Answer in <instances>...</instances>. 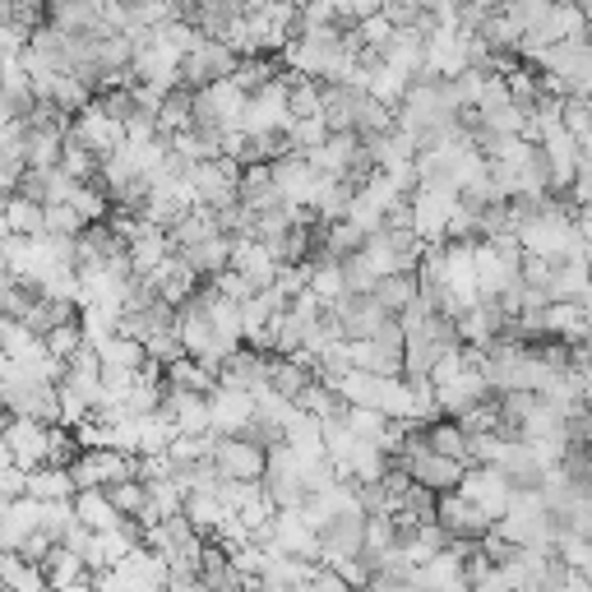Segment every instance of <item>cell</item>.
Here are the masks:
<instances>
[{
	"label": "cell",
	"mask_w": 592,
	"mask_h": 592,
	"mask_svg": "<svg viewBox=\"0 0 592 592\" xmlns=\"http://www.w3.org/2000/svg\"><path fill=\"white\" fill-rule=\"evenodd\" d=\"M125 5H139V0H125Z\"/></svg>",
	"instance_id": "obj_60"
},
{
	"label": "cell",
	"mask_w": 592,
	"mask_h": 592,
	"mask_svg": "<svg viewBox=\"0 0 592 592\" xmlns=\"http://www.w3.org/2000/svg\"><path fill=\"white\" fill-rule=\"evenodd\" d=\"M194 121H190V93L186 89H171V93H163V102H158V135H186Z\"/></svg>",
	"instance_id": "obj_39"
},
{
	"label": "cell",
	"mask_w": 592,
	"mask_h": 592,
	"mask_svg": "<svg viewBox=\"0 0 592 592\" xmlns=\"http://www.w3.org/2000/svg\"><path fill=\"white\" fill-rule=\"evenodd\" d=\"M311 380H315V376H311V366H301L297 357H269V389L282 393L288 403H292Z\"/></svg>",
	"instance_id": "obj_35"
},
{
	"label": "cell",
	"mask_w": 592,
	"mask_h": 592,
	"mask_svg": "<svg viewBox=\"0 0 592 592\" xmlns=\"http://www.w3.org/2000/svg\"><path fill=\"white\" fill-rule=\"evenodd\" d=\"M380 65L384 70H393L399 79H422L426 70V37L416 33V29H393V37L384 42V52H380Z\"/></svg>",
	"instance_id": "obj_12"
},
{
	"label": "cell",
	"mask_w": 592,
	"mask_h": 592,
	"mask_svg": "<svg viewBox=\"0 0 592 592\" xmlns=\"http://www.w3.org/2000/svg\"><path fill=\"white\" fill-rule=\"evenodd\" d=\"M454 334H458V347H487L504 334V315H500V305L495 301H477V305H468L463 315L454 320Z\"/></svg>",
	"instance_id": "obj_16"
},
{
	"label": "cell",
	"mask_w": 592,
	"mask_h": 592,
	"mask_svg": "<svg viewBox=\"0 0 592 592\" xmlns=\"http://www.w3.org/2000/svg\"><path fill=\"white\" fill-rule=\"evenodd\" d=\"M0 588H10V592H52L47 579H42V569L29 565L24 556H14V551H0Z\"/></svg>",
	"instance_id": "obj_30"
},
{
	"label": "cell",
	"mask_w": 592,
	"mask_h": 592,
	"mask_svg": "<svg viewBox=\"0 0 592 592\" xmlns=\"http://www.w3.org/2000/svg\"><path fill=\"white\" fill-rule=\"evenodd\" d=\"M5 236H42V204L5 194Z\"/></svg>",
	"instance_id": "obj_38"
},
{
	"label": "cell",
	"mask_w": 592,
	"mask_h": 592,
	"mask_svg": "<svg viewBox=\"0 0 592 592\" xmlns=\"http://www.w3.org/2000/svg\"><path fill=\"white\" fill-rule=\"evenodd\" d=\"M107 491V500H112V510L121 514V518H139V510H144V481H116V487H102Z\"/></svg>",
	"instance_id": "obj_51"
},
{
	"label": "cell",
	"mask_w": 592,
	"mask_h": 592,
	"mask_svg": "<svg viewBox=\"0 0 592 592\" xmlns=\"http://www.w3.org/2000/svg\"><path fill=\"white\" fill-rule=\"evenodd\" d=\"M42 347H47V357L52 361H70L79 347H83V334H79V324H60V328H52V334H42Z\"/></svg>",
	"instance_id": "obj_50"
},
{
	"label": "cell",
	"mask_w": 592,
	"mask_h": 592,
	"mask_svg": "<svg viewBox=\"0 0 592 592\" xmlns=\"http://www.w3.org/2000/svg\"><path fill=\"white\" fill-rule=\"evenodd\" d=\"M487 399H495L491 393V380H487V370H472V366H463L458 376L449 380V384H440L435 389V412L440 416H463L468 407H477V403H487Z\"/></svg>",
	"instance_id": "obj_5"
},
{
	"label": "cell",
	"mask_w": 592,
	"mask_h": 592,
	"mask_svg": "<svg viewBox=\"0 0 592 592\" xmlns=\"http://www.w3.org/2000/svg\"><path fill=\"white\" fill-rule=\"evenodd\" d=\"M269 177H273V190H278V200L288 204V209H305V204H311V186H315V171H311V163H305L301 153H288V158L269 163Z\"/></svg>",
	"instance_id": "obj_14"
},
{
	"label": "cell",
	"mask_w": 592,
	"mask_h": 592,
	"mask_svg": "<svg viewBox=\"0 0 592 592\" xmlns=\"http://www.w3.org/2000/svg\"><path fill=\"white\" fill-rule=\"evenodd\" d=\"M171 435H177V426H171V416H167V412H148V416H139V458L163 454V449L171 445Z\"/></svg>",
	"instance_id": "obj_45"
},
{
	"label": "cell",
	"mask_w": 592,
	"mask_h": 592,
	"mask_svg": "<svg viewBox=\"0 0 592 592\" xmlns=\"http://www.w3.org/2000/svg\"><path fill=\"white\" fill-rule=\"evenodd\" d=\"M181 259H186V269L194 273V278H217L227 269V259H232V236H209V241H200V246H190V250H177Z\"/></svg>",
	"instance_id": "obj_24"
},
{
	"label": "cell",
	"mask_w": 592,
	"mask_h": 592,
	"mask_svg": "<svg viewBox=\"0 0 592 592\" xmlns=\"http://www.w3.org/2000/svg\"><path fill=\"white\" fill-rule=\"evenodd\" d=\"M541 338L556 343H588V305L583 301H546L537 311Z\"/></svg>",
	"instance_id": "obj_13"
},
{
	"label": "cell",
	"mask_w": 592,
	"mask_h": 592,
	"mask_svg": "<svg viewBox=\"0 0 592 592\" xmlns=\"http://www.w3.org/2000/svg\"><path fill=\"white\" fill-rule=\"evenodd\" d=\"M70 139H79L83 148L93 153V158L102 163L107 153H116L121 144H125V135H121V121H112L107 112H98V102H89L79 116H70V130H65Z\"/></svg>",
	"instance_id": "obj_6"
},
{
	"label": "cell",
	"mask_w": 592,
	"mask_h": 592,
	"mask_svg": "<svg viewBox=\"0 0 592 592\" xmlns=\"http://www.w3.org/2000/svg\"><path fill=\"white\" fill-rule=\"evenodd\" d=\"M422 440H426L431 454L458 458V463H463V454H468V435L458 431V422H449V416H435L431 426H422Z\"/></svg>",
	"instance_id": "obj_34"
},
{
	"label": "cell",
	"mask_w": 592,
	"mask_h": 592,
	"mask_svg": "<svg viewBox=\"0 0 592 592\" xmlns=\"http://www.w3.org/2000/svg\"><path fill=\"white\" fill-rule=\"evenodd\" d=\"M93 353H98L102 370H139L144 366V343L121 338V334H112L102 347H93Z\"/></svg>",
	"instance_id": "obj_37"
},
{
	"label": "cell",
	"mask_w": 592,
	"mask_h": 592,
	"mask_svg": "<svg viewBox=\"0 0 592 592\" xmlns=\"http://www.w3.org/2000/svg\"><path fill=\"white\" fill-rule=\"evenodd\" d=\"M458 75H468V42H463V33L435 29L426 37V70H422V79H458Z\"/></svg>",
	"instance_id": "obj_10"
},
{
	"label": "cell",
	"mask_w": 592,
	"mask_h": 592,
	"mask_svg": "<svg viewBox=\"0 0 592 592\" xmlns=\"http://www.w3.org/2000/svg\"><path fill=\"white\" fill-rule=\"evenodd\" d=\"M305 292H311L324 311L328 305H338L347 297V282H343V259H328V255H311L305 259Z\"/></svg>",
	"instance_id": "obj_19"
},
{
	"label": "cell",
	"mask_w": 592,
	"mask_h": 592,
	"mask_svg": "<svg viewBox=\"0 0 592 592\" xmlns=\"http://www.w3.org/2000/svg\"><path fill=\"white\" fill-rule=\"evenodd\" d=\"M79 528V518H75V504L70 500H47V504H42V523H37V533L42 537H47V541H65V537H70Z\"/></svg>",
	"instance_id": "obj_40"
},
{
	"label": "cell",
	"mask_w": 592,
	"mask_h": 592,
	"mask_svg": "<svg viewBox=\"0 0 592 592\" xmlns=\"http://www.w3.org/2000/svg\"><path fill=\"white\" fill-rule=\"evenodd\" d=\"M181 514H186V523L194 533H200L204 541L223 528V523L232 518V510H223V504H217V495H204V491H194V495H186V504H181Z\"/></svg>",
	"instance_id": "obj_26"
},
{
	"label": "cell",
	"mask_w": 592,
	"mask_h": 592,
	"mask_svg": "<svg viewBox=\"0 0 592 592\" xmlns=\"http://www.w3.org/2000/svg\"><path fill=\"white\" fill-rule=\"evenodd\" d=\"M5 5H19V0H5Z\"/></svg>",
	"instance_id": "obj_61"
},
{
	"label": "cell",
	"mask_w": 592,
	"mask_h": 592,
	"mask_svg": "<svg viewBox=\"0 0 592 592\" xmlns=\"http://www.w3.org/2000/svg\"><path fill=\"white\" fill-rule=\"evenodd\" d=\"M70 209L83 217V223H107V213H112V200H107V190H102L98 181H89V186L75 190Z\"/></svg>",
	"instance_id": "obj_48"
},
{
	"label": "cell",
	"mask_w": 592,
	"mask_h": 592,
	"mask_svg": "<svg viewBox=\"0 0 592 592\" xmlns=\"http://www.w3.org/2000/svg\"><path fill=\"white\" fill-rule=\"evenodd\" d=\"M163 384H167V389H190V393H213V389H217V380H213L194 357L167 361V366H163Z\"/></svg>",
	"instance_id": "obj_33"
},
{
	"label": "cell",
	"mask_w": 592,
	"mask_h": 592,
	"mask_svg": "<svg viewBox=\"0 0 592 592\" xmlns=\"http://www.w3.org/2000/svg\"><path fill=\"white\" fill-rule=\"evenodd\" d=\"M5 449L19 472H33L47 463V426L29 416H5Z\"/></svg>",
	"instance_id": "obj_9"
},
{
	"label": "cell",
	"mask_w": 592,
	"mask_h": 592,
	"mask_svg": "<svg viewBox=\"0 0 592 592\" xmlns=\"http://www.w3.org/2000/svg\"><path fill=\"white\" fill-rule=\"evenodd\" d=\"M366 93L393 112V107L403 102V93H407V79H399L393 70H384V65H376V70H370V79H366Z\"/></svg>",
	"instance_id": "obj_47"
},
{
	"label": "cell",
	"mask_w": 592,
	"mask_h": 592,
	"mask_svg": "<svg viewBox=\"0 0 592 592\" xmlns=\"http://www.w3.org/2000/svg\"><path fill=\"white\" fill-rule=\"evenodd\" d=\"M435 523L445 528V537H463V541H477L481 533L491 528V518L477 510V504H468L458 491H445L435 495Z\"/></svg>",
	"instance_id": "obj_11"
},
{
	"label": "cell",
	"mask_w": 592,
	"mask_h": 592,
	"mask_svg": "<svg viewBox=\"0 0 592 592\" xmlns=\"http://www.w3.org/2000/svg\"><path fill=\"white\" fill-rule=\"evenodd\" d=\"M269 292H278L282 301H292L305 292V265H278L273 282H269Z\"/></svg>",
	"instance_id": "obj_54"
},
{
	"label": "cell",
	"mask_w": 592,
	"mask_h": 592,
	"mask_svg": "<svg viewBox=\"0 0 592 592\" xmlns=\"http://www.w3.org/2000/svg\"><path fill=\"white\" fill-rule=\"evenodd\" d=\"M343 426L353 431L357 440L376 445V449L384 445V435H389V422H384V416H380L376 407H347V412H343Z\"/></svg>",
	"instance_id": "obj_43"
},
{
	"label": "cell",
	"mask_w": 592,
	"mask_h": 592,
	"mask_svg": "<svg viewBox=\"0 0 592 592\" xmlns=\"http://www.w3.org/2000/svg\"><path fill=\"white\" fill-rule=\"evenodd\" d=\"M236 181H241V167L232 158H209V163H194L190 167V186H194V209H232L236 204Z\"/></svg>",
	"instance_id": "obj_1"
},
{
	"label": "cell",
	"mask_w": 592,
	"mask_h": 592,
	"mask_svg": "<svg viewBox=\"0 0 592 592\" xmlns=\"http://www.w3.org/2000/svg\"><path fill=\"white\" fill-rule=\"evenodd\" d=\"M328 315L343 328V338H370L384 320H393L376 305V297H343L338 305H328Z\"/></svg>",
	"instance_id": "obj_18"
},
{
	"label": "cell",
	"mask_w": 592,
	"mask_h": 592,
	"mask_svg": "<svg viewBox=\"0 0 592 592\" xmlns=\"http://www.w3.org/2000/svg\"><path fill=\"white\" fill-rule=\"evenodd\" d=\"M56 167H60V171H65V177H70V181H79V186L98 181V158H93V153L83 148L79 139H70V135L60 139V158H56Z\"/></svg>",
	"instance_id": "obj_36"
},
{
	"label": "cell",
	"mask_w": 592,
	"mask_h": 592,
	"mask_svg": "<svg viewBox=\"0 0 592 592\" xmlns=\"http://www.w3.org/2000/svg\"><path fill=\"white\" fill-rule=\"evenodd\" d=\"M213 440L217 435H171V445L163 449V458L171 468H190V463H200V458L213 454Z\"/></svg>",
	"instance_id": "obj_41"
},
{
	"label": "cell",
	"mask_w": 592,
	"mask_h": 592,
	"mask_svg": "<svg viewBox=\"0 0 592 592\" xmlns=\"http://www.w3.org/2000/svg\"><path fill=\"white\" fill-rule=\"evenodd\" d=\"M259 546H269L273 556H297V560H311L315 565L320 533L301 518V510H273L269 533H265V541H259Z\"/></svg>",
	"instance_id": "obj_3"
},
{
	"label": "cell",
	"mask_w": 592,
	"mask_h": 592,
	"mask_svg": "<svg viewBox=\"0 0 592 592\" xmlns=\"http://www.w3.org/2000/svg\"><path fill=\"white\" fill-rule=\"evenodd\" d=\"M209 236H223V232H217V223H213V213L209 209H190V213H181L177 223L167 227V246H171V255H177V250L200 246V241H209Z\"/></svg>",
	"instance_id": "obj_25"
},
{
	"label": "cell",
	"mask_w": 592,
	"mask_h": 592,
	"mask_svg": "<svg viewBox=\"0 0 592 592\" xmlns=\"http://www.w3.org/2000/svg\"><path fill=\"white\" fill-rule=\"evenodd\" d=\"M116 574H125V583L135 588V592H163L167 588V565L158 551H148V546H135L121 565H116Z\"/></svg>",
	"instance_id": "obj_22"
},
{
	"label": "cell",
	"mask_w": 592,
	"mask_h": 592,
	"mask_svg": "<svg viewBox=\"0 0 592 592\" xmlns=\"http://www.w3.org/2000/svg\"><path fill=\"white\" fill-rule=\"evenodd\" d=\"M495 472L510 481L514 491H537V481H541V463L533 458V449L523 445V440H504V449H500V458H495Z\"/></svg>",
	"instance_id": "obj_21"
},
{
	"label": "cell",
	"mask_w": 592,
	"mask_h": 592,
	"mask_svg": "<svg viewBox=\"0 0 592 592\" xmlns=\"http://www.w3.org/2000/svg\"><path fill=\"white\" fill-rule=\"evenodd\" d=\"M370 297H376V305H380L384 315L399 320L407 305H412V297H416V278H412V273H384V278H376Z\"/></svg>",
	"instance_id": "obj_28"
},
{
	"label": "cell",
	"mask_w": 592,
	"mask_h": 592,
	"mask_svg": "<svg viewBox=\"0 0 592 592\" xmlns=\"http://www.w3.org/2000/svg\"><path fill=\"white\" fill-rule=\"evenodd\" d=\"M278 70H282L278 56H241V60H236V70H232L227 79L236 83L241 93L250 98V93L265 89V83H273V79H278Z\"/></svg>",
	"instance_id": "obj_31"
},
{
	"label": "cell",
	"mask_w": 592,
	"mask_h": 592,
	"mask_svg": "<svg viewBox=\"0 0 592 592\" xmlns=\"http://www.w3.org/2000/svg\"><path fill=\"white\" fill-rule=\"evenodd\" d=\"M24 481H29V472L0 468V500H19V495H24Z\"/></svg>",
	"instance_id": "obj_58"
},
{
	"label": "cell",
	"mask_w": 592,
	"mask_h": 592,
	"mask_svg": "<svg viewBox=\"0 0 592 592\" xmlns=\"http://www.w3.org/2000/svg\"><path fill=\"white\" fill-rule=\"evenodd\" d=\"M60 592H93V583L83 579V583H70V588H60Z\"/></svg>",
	"instance_id": "obj_59"
},
{
	"label": "cell",
	"mask_w": 592,
	"mask_h": 592,
	"mask_svg": "<svg viewBox=\"0 0 592 592\" xmlns=\"http://www.w3.org/2000/svg\"><path fill=\"white\" fill-rule=\"evenodd\" d=\"M213 468L223 472L227 481H259L265 477V445H255V440H246V435H217L213 440Z\"/></svg>",
	"instance_id": "obj_4"
},
{
	"label": "cell",
	"mask_w": 592,
	"mask_h": 592,
	"mask_svg": "<svg viewBox=\"0 0 592 592\" xmlns=\"http://www.w3.org/2000/svg\"><path fill=\"white\" fill-rule=\"evenodd\" d=\"M250 416H255V399L250 393H241V389H227V384H217L209 393V435H246L250 431Z\"/></svg>",
	"instance_id": "obj_8"
},
{
	"label": "cell",
	"mask_w": 592,
	"mask_h": 592,
	"mask_svg": "<svg viewBox=\"0 0 592 592\" xmlns=\"http://www.w3.org/2000/svg\"><path fill=\"white\" fill-rule=\"evenodd\" d=\"M560 130L579 148L592 144V112H588V98H560Z\"/></svg>",
	"instance_id": "obj_42"
},
{
	"label": "cell",
	"mask_w": 592,
	"mask_h": 592,
	"mask_svg": "<svg viewBox=\"0 0 592 592\" xmlns=\"http://www.w3.org/2000/svg\"><path fill=\"white\" fill-rule=\"evenodd\" d=\"M301 592H353V588H347L338 574H334V569H311V579H305V588Z\"/></svg>",
	"instance_id": "obj_57"
},
{
	"label": "cell",
	"mask_w": 592,
	"mask_h": 592,
	"mask_svg": "<svg viewBox=\"0 0 592 592\" xmlns=\"http://www.w3.org/2000/svg\"><path fill=\"white\" fill-rule=\"evenodd\" d=\"M83 227V217L70 209V204H42V232L47 236H79Z\"/></svg>",
	"instance_id": "obj_49"
},
{
	"label": "cell",
	"mask_w": 592,
	"mask_h": 592,
	"mask_svg": "<svg viewBox=\"0 0 592 592\" xmlns=\"http://www.w3.org/2000/svg\"><path fill=\"white\" fill-rule=\"evenodd\" d=\"M477 37L487 42V52H491V56H518V37H523V29H518L504 10H491Z\"/></svg>",
	"instance_id": "obj_32"
},
{
	"label": "cell",
	"mask_w": 592,
	"mask_h": 592,
	"mask_svg": "<svg viewBox=\"0 0 592 592\" xmlns=\"http://www.w3.org/2000/svg\"><path fill=\"white\" fill-rule=\"evenodd\" d=\"M288 121H292L288 116V83L273 79L259 93L246 98L236 130H241V135H273V130H288Z\"/></svg>",
	"instance_id": "obj_2"
},
{
	"label": "cell",
	"mask_w": 592,
	"mask_h": 592,
	"mask_svg": "<svg viewBox=\"0 0 592 592\" xmlns=\"http://www.w3.org/2000/svg\"><path fill=\"white\" fill-rule=\"evenodd\" d=\"M209 288L217 292V297H227V301H246V297H255V288H250V282L246 278H241L236 269H223V273H217V278H209Z\"/></svg>",
	"instance_id": "obj_55"
},
{
	"label": "cell",
	"mask_w": 592,
	"mask_h": 592,
	"mask_svg": "<svg viewBox=\"0 0 592 592\" xmlns=\"http://www.w3.org/2000/svg\"><path fill=\"white\" fill-rule=\"evenodd\" d=\"M292 407L297 412H305V416H315V422H324V416H343L347 407L334 399V393H328L320 380H311V384H305L301 393H297V399H292Z\"/></svg>",
	"instance_id": "obj_44"
},
{
	"label": "cell",
	"mask_w": 592,
	"mask_h": 592,
	"mask_svg": "<svg viewBox=\"0 0 592 592\" xmlns=\"http://www.w3.org/2000/svg\"><path fill=\"white\" fill-rule=\"evenodd\" d=\"M217 384L241 389V393H259L269 384V357L250 353V347H236V353H227L223 366H217Z\"/></svg>",
	"instance_id": "obj_17"
},
{
	"label": "cell",
	"mask_w": 592,
	"mask_h": 592,
	"mask_svg": "<svg viewBox=\"0 0 592 592\" xmlns=\"http://www.w3.org/2000/svg\"><path fill=\"white\" fill-rule=\"evenodd\" d=\"M380 14L389 19L393 29H412V19L422 14V0H384V5H380Z\"/></svg>",
	"instance_id": "obj_56"
},
{
	"label": "cell",
	"mask_w": 592,
	"mask_h": 592,
	"mask_svg": "<svg viewBox=\"0 0 592 592\" xmlns=\"http://www.w3.org/2000/svg\"><path fill=\"white\" fill-rule=\"evenodd\" d=\"M70 504H75L79 528H89V533H112V528H121V514L112 510V500H107L102 487H93V491H75Z\"/></svg>",
	"instance_id": "obj_23"
},
{
	"label": "cell",
	"mask_w": 592,
	"mask_h": 592,
	"mask_svg": "<svg viewBox=\"0 0 592 592\" xmlns=\"http://www.w3.org/2000/svg\"><path fill=\"white\" fill-rule=\"evenodd\" d=\"M37 569H42V579H47L52 592H60V588H70V583H83V579H89V569H83V560L70 551V546H52L47 560H42Z\"/></svg>",
	"instance_id": "obj_27"
},
{
	"label": "cell",
	"mask_w": 592,
	"mask_h": 592,
	"mask_svg": "<svg viewBox=\"0 0 592 592\" xmlns=\"http://www.w3.org/2000/svg\"><path fill=\"white\" fill-rule=\"evenodd\" d=\"M24 495L29 500H42V504H47V500H75V481H70V472H65V468H47V463H42V468L29 472Z\"/></svg>",
	"instance_id": "obj_29"
},
{
	"label": "cell",
	"mask_w": 592,
	"mask_h": 592,
	"mask_svg": "<svg viewBox=\"0 0 592 592\" xmlns=\"http://www.w3.org/2000/svg\"><path fill=\"white\" fill-rule=\"evenodd\" d=\"M357 135L353 130H343V135H328L315 153H305V163H311V171H320V177H343L347 181V171H353L357 163Z\"/></svg>",
	"instance_id": "obj_20"
},
{
	"label": "cell",
	"mask_w": 592,
	"mask_h": 592,
	"mask_svg": "<svg viewBox=\"0 0 592 592\" xmlns=\"http://www.w3.org/2000/svg\"><path fill=\"white\" fill-rule=\"evenodd\" d=\"M500 10L510 14V19H514V24H518L523 33H537V29H546V19H551L556 0H504Z\"/></svg>",
	"instance_id": "obj_46"
},
{
	"label": "cell",
	"mask_w": 592,
	"mask_h": 592,
	"mask_svg": "<svg viewBox=\"0 0 592 592\" xmlns=\"http://www.w3.org/2000/svg\"><path fill=\"white\" fill-rule=\"evenodd\" d=\"M158 412L171 416L177 435H209V393H190V389H167L163 384Z\"/></svg>",
	"instance_id": "obj_15"
},
{
	"label": "cell",
	"mask_w": 592,
	"mask_h": 592,
	"mask_svg": "<svg viewBox=\"0 0 592 592\" xmlns=\"http://www.w3.org/2000/svg\"><path fill=\"white\" fill-rule=\"evenodd\" d=\"M144 357L158 361V366H167V361H177V357H186V353H181V343H177V334H171V328H158L153 338H144Z\"/></svg>",
	"instance_id": "obj_52"
},
{
	"label": "cell",
	"mask_w": 592,
	"mask_h": 592,
	"mask_svg": "<svg viewBox=\"0 0 592 592\" xmlns=\"http://www.w3.org/2000/svg\"><path fill=\"white\" fill-rule=\"evenodd\" d=\"M389 37H393V24H389L384 14H370V19H361V24H357V42H361L366 52H384Z\"/></svg>",
	"instance_id": "obj_53"
},
{
	"label": "cell",
	"mask_w": 592,
	"mask_h": 592,
	"mask_svg": "<svg viewBox=\"0 0 592 592\" xmlns=\"http://www.w3.org/2000/svg\"><path fill=\"white\" fill-rule=\"evenodd\" d=\"M458 495H463L468 504H477L481 514H487L491 523L504 514V504H510V481H504L495 468H463V477H458Z\"/></svg>",
	"instance_id": "obj_7"
}]
</instances>
